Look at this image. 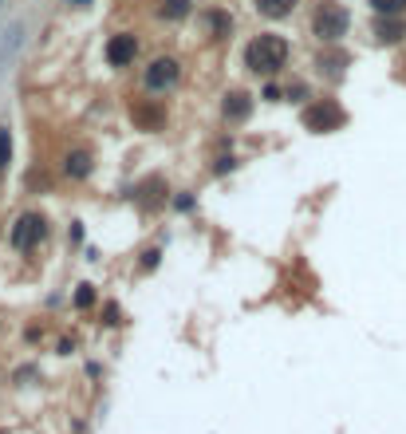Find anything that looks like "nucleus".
Instances as JSON below:
<instances>
[{
    "label": "nucleus",
    "instance_id": "obj_1",
    "mask_svg": "<svg viewBox=\"0 0 406 434\" xmlns=\"http://www.w3.org/2000/svg\"><path fill=\"white\" fill-rule=\"evenodd\" d=\"M284 60H288V40L276 36V32H264V36H257V40L245 48V63H248L257 75L280 72Z\"/></svg>",
    "mask_w": 406,
    "mask_h": 434
},
{
    "label": "nucleus",
    "instance_id": "obj_2",
    "mask_svg": "<svg viewBox=\"0 0 406 434\" xmlns=\"http://www.w3.org/2000/svg\"><path fill=\"white\" fill-rule=\"evenodd\" d=\"M312 28H316V36H320L323 44H335V40L347 32V13L339 8V4H320V13H316Z\"/></svg>",
    "mask_w": 406,
    "mask_h": 434
},
{
    "label": "nucleus",
    "instance_id": "obj_3",
    "mask_svg": "<svg viewBox=\"0 0 406 434\" xmlns=\"http://www.w3.org/2000/svg\"><path fill=\"white\" fill-rule=\"evenodd\" d=\"M304 127H308V131H320V134L335 131V127H344V111H339L335 99H323V103L304 111Z\"/></svg>",
    "mask_w": 406,
    "mask_h": 434
},
{
    "label": "nucleus",
    "instance_id": "obj_4",
    "mask_svg": "<svg viewBox=\"0 0 406 434\" xmlns=\"http://www.w3.org/2000/svg\"><path fill=\"white\" fill-rule=\"evenodd\" d=\"M40 237H44V217H40V214H24L12 225V245H16V249H32Z\"/></svg>",
    "mask_w": 406,
    "mask_h": 434
},
{
    "label": "nucleus",
    "instance_id": "obj_5",
    "mask_svg": "<svg viewBox=\"0 0 406 434\" xmlns=\"http://www.w3.org/2000/svg\"><path fill=\"white\" fill-rule=\"evenodd\" d=\"M174 83H178V60L162 56V60H154L146 67V87L150 91H162V87H174Z\"/></svg>",
    "mask_w": 406,
    "mask_h": 434
},
{
    "label": "nucleus",
    "instance_id": "obj_6",
    "mask_svg": "<svg viewBox=\"0 0 406 434\" xmlns=\"http://www.w3.org/2000/svg\"><path fill=\"white\" fill-rule=\"evenodd\" d=\"M138 56V40L130 36V32H119V36L107 44V60H111V67H126V63H135Z\"/></svg>",
    "mask_w": 406,
    "mask_h": 434
},
{
    "label": "nucleus",
    "instance_id": "obj_7",
    "mask_svg": "<svg viewBox=\"0 0 406 434\" xmlns=\"http://www.w3.org/2000/svg\"><path fill=\"white\" fill-rule=\"evenodd\" d=\"M248 111H253V99H248L245 91H229V95H225V119L241 122V119H248Z\"/></svg>",
    "mask_w": 406,
    "mask_h": 434
},
{
    "label": "nucleus",
    "instance_id": "obj_8",
    "mask_svg": "<svg viewBox=\"0 0 406 434\" xmlns=\"http://www.w3.org/2000/svg\"><path fill=\"white\" fill-rule=\"evenodd\" d=\"M63 170H67V178H87L91 174V154L87 150H71L67 162H63Z\"/></svg>",
    "mask_w": 406,
    "mask_h": 434
},
{
    "label": "nucleus",
    "instance_id": "obj_9",
    "mask_svg": "<svg viewBox=\"0 0 406 434\" xmlns=\"http://www.w3.org/2000/svg\"><path fill=\"white\" fill-rule=\"evenodd\" d=\"M296 8V0H257V13L272 16V20H280V16H288Z\"/></svg>",
    "mask_w": 406,
    "mask_h": 434
},
{
    "label": "nucleus",
    "instance_id": "obj_10",
    "mask_svg": "<svg viewBox=\"0 0 406 434\" xmlns=\"http://www.w3.org/2000/svg\"><path fill=\"white\" fill-rule=\"evenodd\" d=\"M403 32H406V28L398 24L394 16H391V20H379V24H375V36H379L382 44H394V40H403Z\"/></svg>",
    "mask_w": 406,
    "mask_h": 434
},
{
    "label": "nucleus",
    "instance_id": "obj_11",
    "mask_svg": "<svg viewBox=\"0 0 406 434\" xmlns=\"http://www.w3.org/2000/svg\"><path fill=\"white\" fill-rule=\"evenodd\" d=\"M205 24H210V32H213V36H229L233 20H229L225 13H210V16H205Z\"/></svg>",
    "mask_w": 406,
    "mask_h": 434
},
{
    "label": "nucleus",
    "instance_id": "obj_12",
    "mask_svg": "<svg viewBox=\"0 0 406 434\" xmlns=\"http://www.w3.org/2000/svg\"><path fill=\"white\" fill-rule=\"evenodd\" d=\"M371 8H375V13H382V16H398L406 8V0H371Z\"/></svg>",
    "mask_w": 406,
    "mask_h": 434
},
{
    "label": "nucleus",
    "instance_id": "obj_13",
    "mask_svg": "<svg viewBox=\"0 0 406 434\" xmlns=\"http://www.w3.org/2000/svg\"><path fill=\"white\" fill-rule=\"evenodd\" d=\"M185 13H189V0H166L162 4V16H170V20H182Z\"/></svg>",
    "mask_w": 406,
    "mask_h": 434
},
{
    "label": "nucleus",
    "instance_id": "obj_14",
    "mask_svg": "<svg viewBox=\"0 0 406 434\" xmlns=\"http://www.w3.org/2000/svg\"><path fill=\"white\" fill-rule=\"evenodd\" d=\"M8 158H12V134L8 127H0V166H8Z\"/></svg>",
    "mask_w": 406,
    "mask_h": 434
},
{
    "label": "nucleus",
    "instance_id": "obj_15",
    "mask_svg": "<svg viewBox=\"0 0 406 434\" xmlns=\"http://www.w3.org/2000/svg\"><path fill=\"white\" fill-rule=\"evenodd\" d=\"M75 304H79V308H91V304H95V292H91V284H79V292H75Z\"/></svg>",
    "mask_w": 406,
    "mask_h": 434
},
{
    "label": "nucleus",
    "instance_id": "obj_16",
    "mask_svg": "<svg viewBox=\"0 0 406 434\" xmlns=\"http://www.w3.org/2000/svg\"><path fill=\"white\" fill-rule=\"evenodd\" d=\"M233 166H237L233 154H225V158H217V166H213V170H217V174H225V170H233Z\"/></svg>",
    "mask_w": 406,
    "mask_h": 434
},
{
    "label": "nucleus",
    "instance_id": "obj_17",
    "mask_svg": "<svg viewBox=\"0 0 406 434\" xmlns=\"http://www.w3.org/2000/svg\"><path fill=\"white\" fill-rule=\"evenodd\" d=\"M158 257H162V253H158V249H150V253H146V257H142V265H146V268H154V265H158Z\"/></svg>",
    "mask_w": 406,
    "mask_h": 434
},
{
    "label": "nucleus",
    "instance_id": "obj_18",
    "mask_svg": "<svg viewBox=\"0 0 406 434\" xmlns=\"http://www.w3.org/2000/svg\"><path fill=\"white\" fill-rule=\"evenodd\" d=\"M174 205H178V209H194V198H189V193H182V198H178Z\"/></svg>",
    "mask_w": 406,
    "mask_h": 434
},
{
    "label": "nucleus",
    "instance_id": "obj_19",
    "mask_svg": "<svg viewBox=\"0 0 406 434\" xmlns=\"http://www.w3.org/2000/svg\"><path fill=\"white\" fill-rule=\"evenodd\" d=\"M67 4H87V0H67Z\"/></svg>",
    "mask_w": 406,
    "mask_h": 434
},
{
    "label": "nucleus",
    "instance_id": "obj_20",
    "mask_svg": "<svg viewBox=\"0 0 406 434\" xmlns=\"http://www.w3.org/2000/svg\"><path fill=\"white\" fill-rule=\"evenodd\" d=\"M0 4H4V0H0Z\"/></svg>",
    "mask_w": 406,
    "mask_h": 434
}]
</instances>
